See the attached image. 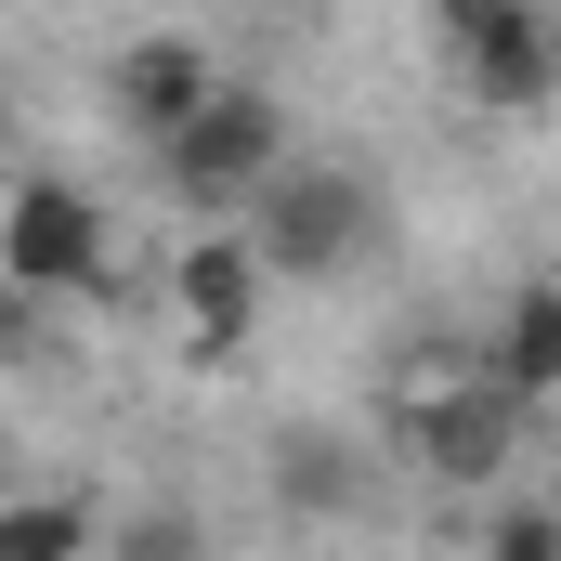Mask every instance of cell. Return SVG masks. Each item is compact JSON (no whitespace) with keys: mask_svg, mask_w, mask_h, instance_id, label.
Segmentation results:
<instances>
[{"mask_svg":"<svg viewBox=\"0 0 561 561\" xmlns=\"http://www.w3.org/2000/svg\"><path fill=\"white\" fill-rule=\"evenodd\" d=\"M249 249L275 262V287H327V275H353L366 249H379V183L353 170V157H300L287 144L275 170L249 183Z\"/></svg>","mask_w":561,"mask_h":561,"instance_id":"obj_1","label":"cell"},{"mask_svg":"<svg viewBox=\"0 0 561 561\" xmlns=\"http://www.w3.org/2000/svg\"><path fill=\"white\" fill-rule=\"evenodd\" d=\"M275 157H287V105L262 92V79H222L183 131L157 144V183H170L196 222H236V209H249V183H262Z\"/></svg>","mask_w":561,"mask_h":561,"instance_id":"obj_2","label":"cell"},{"mask_svg":"<svg viewBox=\"0 0 561 561\" xmlns=\"http://www.w3.org/2000/svg\"><path fill=\"white\" fill-rule=\"evenodd\" d=\"M105 196L92 183H66V170H13L0 183V275L26 287V300H92L105 287Z\"/></svg>","mask_w":561,"mask_h":561,"instance_id":"obj_3","label":"cell"},{"mask_svg":"<svg viewBox=\"0 0 561 561\" xmlns=\"http://www.w3.org/2000/svg\"><path fill=\"white\" fill-rule=\"evenodd\" d=\"M262 300H275V262L249 249V222H196L183 249H170V340H183V366H236L249 340H262Z\"/></svg>","mask_w":561,"mask_h":561,"instance_id":"obj_4","label":"cell"},{"mask_svg":"<svg viewBox=\"0 0 561 561\" xmlns=\"http://www.w3.org/2000/svg\"><path fill=\"white\" fill-rule=\"evenodd\" d=\"M523 431H536V405H523V392H496L483 366H470V379H444V392H419V405H392V444H405V470L457 483V496L510 483V470H523Z\"/></svg>","mask_w":561,"mask_h":561,"instance_id":"obj_5","label":"cell"},{"mask_svg":"<svg viewBox=\"0 0 561 561\" xmlns=\"http://www.w3.org/2000/svg\"><path fill=\"white\" fill-rule=\"evenodd\" d=\"M444 53H457V105H470V118H536V105H561V13L549 0L483 13V26H457Z\"/></svg>","mask_w":561,"mask_h":561,"instance_id":"obj_6","label":"cell"},{"mask_svg":"<svg viewBox=\"0 0 561 561\" xmlns=\"http://www.w3.org/2000/svg\"><path fill=\"white\" fill-rule=\"evenodd\" d=\"M209 92H222V66H209V39H183V26H157V39H131V53L105 66V105H118L144 144H170Z\"/></svg>","mask_w":561,"mask_h":561,"instance_id":"obj_7","label":"cell"},{"mask_svg":"<svg viewBox=\"0 0 561 561\" xmlns=\"http://www.w3.org/2000/svg\"><path fill=\"white\" fill-rule=\"evenodd\" d=\"M483 379L523 392L536 419L561 405V275H523L510 300H496V327H483Z\"/></svg>","mask_w":561,"mask_h":561,"instance_id":"obj_8","label":"cell"},{"mask_svg":"<svg viewBox=\"0 0 561 561\" xmlns=\"http://www.w3.org/2000/svg\"><path fill=\"white\" fill-rule=\"evenodd\" d=\"M105 536V510H79V496H0V561H79Z\"/></svg>","mask_w":561,"mask_h":561,"instance_id":"obj_9","label":"cell"},{"mask_svg":"<svg viewBox=\"0 0 561 561\" xmlns=\"http://www.w3.org/2000/svg\"><path fill=\"white\" fill-rule=\"evenodd\" d=\"M275 483H287V510H353V457H340L327 431H287V444H275Z\"/></svg>","mask_w":561,"mask_h":561,"instance_id":"obj_10","label":"cell"},{"mask_svg":"<svg viewBox=\"0 0 561 561\" xmlns=\"http://www.w3.org/2000/svg\"><path fill=\"white\" fill-rule=\"evenodd\" d=\"M483 549H496V561H549V549H561V510H496Z\"/></svg>","mask_w":561,"mask_h":561,"instance_id":"obj_11","label":"cell"},{"mask_svg":"<svg viewBox=\"0 0 561 561\" xmlns=\"http://www.w3.org/2000/svg\"><path fill=\"white\" fill-rule=\"evenodd\" d=\"M26 340H39V300H26V287L0 275V366H13V353H26Z\"/></svg>","mask_w":561,"mask_h":561,"instance_id":"obj_12","label":"cell"},{"mask_svg":"<svg viewBox=\"0 0 561 561\" xmlns=\"http://www.w3.org/2000/svg\"><path fill=\"white\" fill-rule=\"evenodd\" d=\"M483 13H510V0H431V26L457 39V26H483Z\"/></svg>","mask_w":561,"mask_h":561,"instance_id":"obj_13","label":"cell"}]
</instances>
